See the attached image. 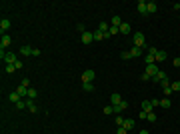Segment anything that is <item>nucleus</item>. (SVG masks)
<instances>
[{"instance_id":"obj_35","label":"nucleus","mask_w":180,"mask_h":134,"mask_svg":"<svg viewBox=\"0 0 180 134\" xmlns=\"http://www.w3.org/2000/svg\"><path fill=\"white\" fill-rule=\"evenodd\" d=\"M16 108H18V110H22V108H26V100H20L18 104H16Z\"/></svg>"},{"instance_id":"obj_23","label":"nucleus","mask_w":180,"mask_h":134,"mask_svg":"<svg viewBox=\"0 0 180 134\" xmlns=\"http://www.w3.org/2000/svg\"><path fill=\"white\" fill-rule=\"evenodd\" d=\"M116 34H120V30H118L116 26H110V30H108V34H106V38H110V36H116Z\"/></svg>"},{"instance_id":"obj_47","label":"nucleus","mask_w":180,"mask_h":134,"mask_svg":"<svg viewBox=\"0 0 180 134\" xmlns=\"http://www.w3.org/2000/svg\"><path fill=\"white\" fill-rule=\"evenodd\" d=\"M178 4H180V2H178Z\"/></svg>"},{"instance_id":"obj_33","label":"nucleus","mask_w":180,"mask_h":134,"mask_svg":"<svg viewBox=\"0 0 180 134\" xmlns=\"http://www.w3.org/2000/svg\"><path fill=\"white\" fill-rule=\"evenodd\" d=\"M104 114H106V116H110V114H114V108H112V104H110V106H104Z\"/></svg>"},{"instance_id":"obj_18","label":"nucleus","mask_w":180,"mask_h":134,"mask_svg":"<svg viewBox=\"0 0 180 134\" xmlns=\"http://www.w3.org/2000/svg\"><path fill=\"white\" fill-rule=\"evenodd\" d=\"M130 54H132V58H136V56H142V48H140V46H132Z\"/></svg>"},{"instance_id":"obj_15","label":"nucleus","mask_w":180,"mask_h":134,"mask_svg":"<svg viewBox=\"0 0 180 134\" xmlns=\"http://www.w3.org/2000/svg\"><path fill=\"white\" fill-rule=\"evenodd\" d=\"M20 54H24V56H32V46H22V48H20Z\"/></svg>"},{"instance_id":"obj_40","label":"nucleus","mask_w":180,"mask_h":134,"mask_svg":"<svg viewBox=\"0 0 180 134\" xmlns=\"http://www.w3.org/2000/svg\"><path fill=\"white\" fill-rule=\"evenodd\" d=\"M118 134H128V130H126L124 126H118Z\"/></svg>"},{"instance_id":"obj_29","label":"nucleus","mask_w":180,"mask_h":134,"mask_svg":"<svg viewBox=\"0 0 180 134\" xmlns=\"http://www.w3.org/2000/svg\"><path fill=\"white\" fill-rule=\"evenodd\" d=\"M170 88H172V92H180V80L172 82V84H170Z\"/></svg>"},{"instance_id":"obj_32","label":"nucleus","mask_w":180,"mask_h":134,"mask_svg":"<svg viewBox=\"0 0 180 134\" xmlns=\"http://www.w3.org/2000/svg\"><path fill=\"white\" fill-rule=\"evenodd\" d=\"M26 98H30V100H36V90L30 88V90H28V96H26Z\"/></svg>"},{"instance_id":"obj_24","label":"nucleus","mask_w":180,"mask_h":134,"mask_svg":"<svg viewBox=\"0 0 180 134\" xmlns=\"http://www.w3.org/2000/svg\"><path fill=\"white\" fill-rule=\"evenodd\" d=\"M92 34H94V40H104L106 38V34L100 32V30H96V32H92Z\"/></svg>"},{"instance_id":"obj_38","label":"nucleus","mask_w":180,"mask_h":134,"mask_svg":"<svg viewBox=\"0 0 180 134\" xmlns=\"http://www.w3.org/2000/svg\"><path fill=\"white\" fill-rule=\"evenodd\" d=\"M160 86H162V88H166V86H170V82H168V76H166V78H164L162 82H160Z\"/></svg>"},{"instance_id":"obj_43","label":"nucleus","mask_w":180,"mask_h":134,"mask_svg":"<svg viewBox=\"0 0 180 134\" xmlns=\"http://www.w3.org/2000/svg\"><path fill=\"white\" fill-rule=\"evenodd\" d=\"M14 68H16V70H22V62H20V60H18V62H16V64H14Z\"/></svg>"},{"instance_id":"obj_31","label":"nucleus","mask_w":180,"mask_h":134,"mask_svg":"<svg viewBox=\"0 0 180 134\" xmlns=\"http://www.w3.org/2000/svg\"><path fill=\"white\" fill-rule=\"evenodd\" d=\"M120 56H122V60H130V58H132L130 50H124V52H120Z\"/></svg>"},{"instance_id":"obj_26","label":"nucleus","mask_w":180,"mask_h":134,"mask_svg":"<svg viewBox=\"0 0 180 134\" xmlns=\"http://www.w3.org/2000/svg\"><path fill=\"white\" fill-rule=\"evenodd\" d=\"M170 104H172L170 98H162V100H160V106H162V108H170Z\"/></svg>"},{"instance_id":"obj_12","label":"nucleus","mask_w":180,"mask_h":134,"mask_svg":"<svg viewBox=\"0 0 180 134\" xmlns=\"http://www.w3.org/2000/svg\"><path fill=\"white\" fill-rule=\"evenodd\" d=\"M10 28V20H6V18H2L0 20V30H2V34H6V30Z\"/></svg>"},{"instance_id":"obj_42","label":"nucleus","mask_w":180,"mask_h":134,"mask_svg":"<svg viewBox=\"0 0 180 134\" xmlns=\"http://www.w3.org/2000/svg\"><path fill=\"white\" fill-rule=\"evenodd\" d=\"M146 116H148L146 112H142V110H140V114H138V118H142V120H146Z\"/></svg>"},{"instance_id":"obj_17","label":"nucleus","mask_w":180,"mask_h":134,"mask_svg":"<svg viewBox=\"0 0 180 134\" xmlns=\"http://www.w3.org/2000/svg\"><path fill=\"white\" fill-rule=\"evenodd\" d=\"M110 24H112V26H116V28H120V24H122L120 16H118V14H116V16H112V18H110Z\"/></svg>"},{"instance_id":"obj_8","label":"nucleus","mask_w":180,"mask_h":134,"mask_svg":"<svg viewBox=\"0 0 180 134\" xmlns=\"http://www.w3.org/2000/svg\"><path fill=\"white\" fill-rule=\"evenodd\" d=\"M158 70H160V68H158V64H148V66H146V72L150 74V76H156Z\"/></svg>"},{"instance_id":"obj_41","label":"nucleus","mask_w":180,"mask_h":134,"mask_svg":"<svg viewBox=\"0 0 180 134\" xmlns=\"http://www.w3.org/2000/svg\"><path fill=\"white\" fill-rule=\"evenodd\" d=\"M116 124H118V126H122V124H124V118H120V116H116Z\"/></svg>"},{"instance_id":"obj_5","label":"nucleus","mask_w":180,"mask_h":134,"mask_svg":"<svg viewBox=\"0 0 180 134\" xmlns=\"http://www.w3.org/2000/svg\"><path fill=\"white\" fill-rule=\"evenodd\" d=\"M80 40H82V44H90V42L94 40V34H92V32H82Z\"/></svg>"},{"instance_id":"obj_27","label":"nucleus","mask_w":180,"mask_h":134,"mask_svg":"<svg viewBox=\"0 0 180 134\" xmlns=\"http://www.w3.org/2000/svg\"><path fill=\"white\" fill-rule=\"evenodd\" d=\"M144 60H146V66H148V64H156V60H154V56H152V54H146V56H144Z\"/></svg>"},{"instance_id":"obj_39","label":"nucleus","mask_w":180,"mask_h":134,"mask_svg":"<svg viewBox=\"0 0 180 134\" xmlns=\"http://www.w3.org/2000/svg\"><path fill=\"white\" fill-rule=\"evenodd\" d=\"M142 80H144V82H146V80H152V76H150L148 72H144V74H142Z\"/></svg>"},{"instance_id":"obj_34","label":"nucleus","mask_w":180,"mask_h":134,"mask_svg":"<svg viewBox=\"0 0 180 134\" xmlns=\"http://www.w3.org/2000/svg\"><path fill=\"white\" fill-rule=\"evenodd\" d=\"M4 70H6L8 74H12V72H16V68H14V64H6V66H4Z\"/></svg>"},{"instance_id":"obj_11","label":"nucleus","mask_w":180,"mask_h":134,"mask_svg":"<svg viewBox=\"0 0 180 134\" xmlns=\"http://www.w3.org/2000/svg\"><path fill=\"white\" fill-rule=\"evenodd\" d=\"M166 56H168V54H166L164 50H158V52H156V56H154L156 64H158V62H164V60H166Z\"/></svg>"},{"instance_id":"obj_9","label":"nucleus","mask_w":180,"mask_h":134,"mask_svg":"<svg viewBox=\"0 0 180 134\" xmlns=\"http://www.w3.org/2000/svg\"><path fill=\"white\" fill-rule=\"evenodd\" d=\"M142 112H146V114H148V112H154V106H152V102H150V100L142 102Z\"/></svg>"},{"instance_id":"obj_37","label":"nucleus","mask_w":180,"mask_h":134,"mask_svg":"<svg viewBox=\"0 0 180 134\" xmlns=\"http://www.w3.org/2000/svg\"><path fill=\"white\" fill-rule=\"evenodd\" d=\"M156 52H158V48H154V46H150V48H148V54L156 56Z\"/></svg>"},{"instance_id":"obj_16","label":"nucleus","mask_w":180,"mask_h":134,"mask_svg":"<svg viewBox=\"0 0 180 134\" xmlns=\"http://www.w3.org/2000/svg\"><path fill=\"white\" fill-rule=\"evenodd\" d=\"M8 98H10V102H14V104H18V102L22 100V98H20V94H18V92H10V96H8Z\"/></svg>"},{"instance_id":"obj_4","label":"nucleus","mask_w":180,"mask_h":134,"mask_svg":"<svg viewBox=\"0 0 180 134\" xmlns=\"http://www.w3.org/2000/svg\"><path fill=\"white\" fill-rule=\"evenodd\" d=\"M144 44H146V42H144V34H142V32H136L134 34V46L144 48Z\"/></svg>"},{"instance_id":"obj_45","label":"nucleus","mask_w":180,"mask_h":134,"mask_svg":"<svg viewBox=\"0 0 180 134\" xmlns=\"http://www.w3.org/2000/svg\"><path fill=\"white\" fill-rule=\"evenodd\" d=\"M174 66L180 68V58H174Z\"/></svg>"},{"instance_id":"obj_46","label":"nucleus","mask_w":180,"mask_h":134,"mask_svg":"<svg viewBox=\"0 0 180 134\" xmlns=\"http://www.w3.org/2000/svg\"><path fill=\"white\" fill-rule=\"evenodd\" d=\"M140 134H148V130H140Z\"/></svg>"},{"instance_id":"obj_7","label":"nucleus","mask_w":180,"mask_h":134,"mask_svg":"<svg viewBox=\"0 0 180 134\" xmlns=\"http://www.w3.org/2000/svg\"><path fill=\"white\" fill-rule=\"evenodd\" d=\"M8 46H10V36H8V34H2V40H0V50L8 48Z\"/></svg>"},{"instance_id":"obj_21","label":"nucleus","mask_w":180,"mask_h":134,"mask_svg":"<svg viewBox=\"0 0 180 134\" xmlns=\"http://www.w3.org/2000/svg\"><path fill=\"white\" fill-rule=\"evenodd\" d=\"M148 4V14H154V12L158 10V4L156 2H146Z\"/></svg>"},{"instance_id":"obj_2","label":"nucleus","mask_w":180,"mask_h":134,"mask_svg":"<svg viewBox=\"0 0 180 134\" xmlns=\"http://www.w3.org/2000/svg\"><path fill=\"white\" fill-rule=\"evenodd\" d=\"M112 108H114V114L118 116L120 112H124L126 108H128V102H126V100H122V102H118V104H112Z\"/></svg>"},{"instance_id":"obj_25","label":"nucleus","mask_w":180,"mask_h":134,"mask_svg":"<svg viewBox=\"0 0 180 134\" xmlns=\"http://www.w3.org/2000/svg\"><path fill=\"white\" fill-rule=\"evenodd\" d=\"M82 88L86 90V92H92V90H94V84H92V82H82Z\"/></svg>"},{"instance_id":"obj_6","label":"nucleus","mask_w":180,"mask_h":134,"mask_svg":"<svg viewBox=\"0 0 180 134\" xmlns=\"http://www.w3.org/2000/svg\"><path fill=\"white\" fill-rule=\"evenodd\" d=\"M136 10L140 12V14H148V4L144 2V0H140V2L136 4Z\"/></svg>"},{"instance_id":"obj_28","label":"nucleus","mask_w":180,"mask_h":134,"mask_svg":"<svg viewBox=\"0 0 180 134\" xmlns=\"http://www.w3.org/2000/svg\"><path fill=\"white\" fill-rule=\"evenodd\" d=\"M98 30H100V32H104V34H108V30H110V26H108L106 22H100V28H98Z\"/></svg>"},{"instance_id":"obj_3","label":"nucleus","mask_w":180,"mask_h":134,"mask_svg":"<svg viewBox=\"0 0 180 134\" xmlns=\"http://www.w3.org/2000/svg\"><path fill=\"white\" fill-rule=\"evenodd\" d=\"M94 78H96V72H94V70H84V74H82V82H92Z\"/></svg>"},{"instance_id":"obj_44","label":"nucleus","mask_w":180,"mask_h":134,"mask_svg":"<svg viewBox=\"0 0 180 134\" xmlns=\"http://www.w3.org/2000/svg\"><path fill=\"white\" fill-rule=\"evenodd\" d=\"M32 56H40V50H38V48H32Z\"/></svg>"},{"instance_id":"obj_13","label":"nucleus","mask_w":180,"mask_h":134,"mask_svg":"<svg viewBox=\"0 0 180 134\" xmlns=\"http://www.w3.org/2000/svg\"><path fill=\"white\" fill-rule=\"evenodd\" d=\"M118 30H120V34H130V24H128V22H122Z\"/></svg>"},{"instance_id":"obj_36","label":"nucleus","mask_w":180,"mask_h":134,"mask_svg":"<svg viewBox=\"0 0 180 134\" xmlns=\"http://www.w3.org/2000/svg\"><path fill=\"white\" fill-rule=\"evenodd\" d=\"M162 90H164V96H166V98L172 94V88H170V86H166V88H162Z\"/></svg>"},{"instance_id":"obj_22","label":"nucleus","mask_w":180,"mask_h":134,"mask_svg":"<svg viewBox=\"0 0 180 134\" xmlns=\"http://www.w3.org/2000/svg\"><path fill=\"white\" fill-rule=\"evenodd\" d=\"M110 102H112V104H118V102H122V96H120L118 92H114L112 96H110Z\"/></svg>"},{"instance_id":"obj_30","label":"nucleus","mask_w":180,"mask_h":134,"mask_svg":"<svg viewBox=\"0 0 180 134\" xmlns=\"http://www.w3.org/2000/svg\"><path fill=\"white\" fill-rule=\"evenodd\" d=\"M146 120H148V122H156V120H158V116H156V114H154V112H148Z\"/></svg>"},{"instance_id":"obj_1","label":"nucleus","mask_w":180,"mask_h":134,"mask_svg":"<svg viewBox=\"0 0 180 134\" xmlns=\"http://www.w3.org/2000/svg\"><path fill=\"white\" fill-rule=\"evenodd\" d=\"M0 58H2L6 64H16V62H18V58H16L14 52H4V50H0Z\"/></svg>"},{"instance_id":"obj_10","label":"nucleus","mask_w":180,"mask_h":134,"mask_svg":"<svg viewBox=\"0 0 180 134\" xmlns=\"http://www.w3.org/2000/svg\"><path fill=\"white\" fill-rule=\"evenodd\" d=\"M164 78H166V72H164V70H158L156 76H152V82H158V84H160Z\"/></svg>"},{"instance_id":"obj_20","label":"nucleus","mask_w":180,"mask_h":134,"mask_svg":"<svg viewBox=\"0 0 180 134\" xmlns=\"http://www.w3.org/2000/svg\"><path fill=\"white\" fill-rule=\"evenodd\" d=\"M122 126L126 128V130H132V128H134V120H132V118H126Z\"/></svg>"},{"instance_id":"obj_14","label":"nucleus","mask_w":180,"mask_h":134,"mask_svg":"<svg viewBox=\"0 0 180 134\" xmlns=\"http://www.w3.org/2000/svg\"><path fill=\"white\" fill-rule=\"evenodd\" d=\"M26 108H28L30 112H38V108H36L34 100H30V98H26Z\"/></svg>"},{"instance_id":"obj_19","label":"nucleus","mask_w":180,"mask_h":134,"mask_svg":"<svg viewBox=\"0 0 180 134\" xmlns=\"http://www.w3.org/2000/svg\"><path fill=\"white\" fill-rule=\"evenodd\" d=\"M28 86H18V90H16V92H18V94H20V98H24V96H28Z\"/></svg>"}]
</instances>
